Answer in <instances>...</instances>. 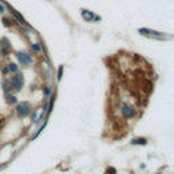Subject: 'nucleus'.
Masks as SVG:
<instances>
[{
    "label": "nucleus",
    "mask_w": 174,
    "mask_h": 174,
    "mask_svg": "<svg viewBox=\"0 0 174 174\" xmlns=\"http://www.w3.org/2000/svg\"><path fill=\"white\" fill-rule=\"evenodd\" d=\"M17 113L21 117H27L31 113V106L29 102H21L17 105Z\"/></svg>",
    "instance_id": "obj_1"
},
{
    "label": "nucleus",
    "mask_w": 174,
    "mask_h": 174,
    "mask_svg": "<svg viewBox=\"0 0 174 174\" xmlns=\"http://www.w3.org/2000/svg\"><path fill=\"white\" fill-rule=\"evenodd\" d=\"M11 84H12L15 91H21L22 87H23V76L21 74H17L12 78V80H11Z\"/></svg>",
    "instance_id": "obj_2"
},
{
    "label": "nucleus",
    "mask_w": 174,
    "mask_h": 174,
    "mask_svg": "<svg viewBox=\"0 0 174 174\" xmlns=\"http://www.w3.org/2000/svg\"><path fill=\"white\" fill-rule=\"evenodd\" d=\"M121 113H122V116H124L125 118H130V117L135 116L136 110H135V108H133V106L124 105V106H122V109H121Z\"/></svg>",
    "instance_id": "obj_3"
},
{
    "label": "nucleus",
    "mask_w": 174,
    "mask_h": 174,
    "mask_svg": "<svg viewBox=\"0 0 174 174\" xmlns=\"http://www.w3.org/2000/svg\"><path fill=\"white\" fill-rule=\"evenodd\" d=\"M17 56H18V60L22 65H29L31 63V56L27 53H18Z\"/></svg>",
    "instance_id": "obj_4"
},
{
    "label": "nucleus",
    "mask_w": 174,
    "mask_h": 174,
    "mask_svg": "<svg viewBox=\"0 0 174 174\" xmlns=\"http://www.w3.org/2000/svg\"><path fill=\"white\" fill-rule=\"evenodd\" d=\"M82 18L84 19V21L87 22H91L95 19V15H94L91 11H89V10H82Z\"/></svg>",
    "instance_id": "obj_5"
},
{
    "label": "nucleus",
    "mask_w": 174,
    "mask_h": 174,
    "mask_svg": "<svg viewBox=\"0 0 174 174\" xmlns=\"http://www.w3.org/2000/svg\"><path fill=\"white\" fill-rule=\"evenodd\" d=\"M130 144H133V146H146L147 144V139H146V137H136V139L130 140Z\"/></svg>",
    "instance_id": "obj_6"
},
{
    "label": "nucleus",
    "mask_w": 174,
    "mask_h": 174,
    "mask_svg": "<svg viewBox=\"0 0 174 174\" xmlns=\"http://www.w3.org/2000/svg\"><path fill=\"white\" fill-rule=\"evenodd\" d=\"M10 10H11V12L14 14V17H15V19H17V21H18L19 23H22V25H26V21H25V19H23V18L21 17V15H19V14L17 12V11H14L12 8H10Z\"/></svg>",
    "instance_id": "obj_7"
},
{
    "label": "nucleus",
    "mask_w": 174,
    "mask_h": 174,
    "mask_svg": "<svg viewBox=\"0 0 174 174\" xmlns=\"http://www.w3.org/2000/svg\"><path fill=\"white\" fill-rule=\"evenodd\" d=\"M0 44H2V46H4V49H10L11 48V45H10V42H8V39H7V38H2V39H0Z\"/></svg>",
    "instance_id": "obj_8"
},
{
    "label": "nucleus",
    "mask_w": 174,
    "mask_h": 174,
    "mask_svg": "<svg viewBox=\"0 0 174 174\" xmlns=\"http://www.w3.org/2000/svg\"><path fill=\"white\" fill-rule=\"evenodd\" d=\"M63 69H64V67H63V65L59 67V71H57V80H61V78H63Z\"/></svg>",
    "instance_id": "obj_9"
},
{
    "label": "nucleus",
    "mask_w": 174,
    "mask_h": 174,
    "mask_svg": "<svg viewBox=\"0 0 174 174\" xmlns=\"http://www.w3.org/2000/svg\"><path fill=\"white\" fill-rule=\"evenodd\" d=\"M8 71H11V72H17V71H18V67H17V64H14V63H11V64H8Z\"/></svg>",
    "instance_id": "obj_10"
},
{
    "label": "nucleus",
    "mask_w": 174,
    "mask_h": 174,
    "mask_svg": "<svg viewBox=\"0 0 174 174\" xmlns=\"http://www.w3.org/2000/svg\"><path fill=\"white\" fill-rule=\"evenodd\" d=\"M31 49H33L34 52H39V50H41V45H39V44H31Z\"/></svg>",
    "instance_id": "obj_11"
},
{
    "label": "nucleus",
    "mask_w": 174,
    "mask_h": 174,
    "mask_svg": "<svg viewBox=\"0 0 174 174\" xmlns=\"http://www.w3.org/2000/svg\"><path fill=\"white\" fill-rule=\"evenodd\" d=\"M7 101H8L10 104H17V98H15L14 95H10V94L7 95Z\"/></svg>",
    "instance_id": "obj_12"
},
{
    "label": "nucleus",
    "mask_w": 174,
    "mask_h": 174,
    "mask_svg": "<svg viewBox=\"0 0 174 174\" xmlns=\"http://www.w3.org/2000/svg\"><path fill=\"white\" fill-rule=\"evenodd\" d=\"M116 173H117V170L114 167H108L106 169V174H116Z\"/></svg>",
    "instance_id": "obj_13"
},
{
    "label": "nucleus",
    "mask_w": 174,
    "mask_h": 174,
    "mask_svg": "<svg viewBox=\"0 0 174 174\" xmlns=\"http://www.w3.org/2000/svg\"><path fill=\"white\" fill-rule=\"evenodd\" d=\"M4 90H6V91H7V93H8V91H10V87H8V83H7V82L4 83Z\"/></svg>",
    "instance_id": "obj_14"
},
{
    "label": "nucleus",
    "mask_w": 174,
    "mask_h": 174,
    "mask_svg": "<svg viewBox=\"0 0 174 174\" xmlns=\"http://www.w3.org/2000/svg\"><path fill=\"white\" fill-rule=\"evenodd\" d=\"M45 94H46V95H49V94H50V89H49V87H46V89H45Z\"/></svg>",
    "instance_id": "obj_15"
},
{
    "label": "nucleus",
    "mask_w": 174,
    "mask_h": 174,
    "mask_svg": "<svg viewBox=\"0 0 174 174\" xmlns=\"http://www.w3.org/2000/svg\"><path fill=\"white\" fill-rule=\"evenodd\" d=\"M3 22H4V25H6V26H10V22H8V19H3Z\"/></svg>",
    "instance_id": "obj_16"
},
{
    "label": "nucleus",
    "mask_w": 174,
    "mask_h": 174,
    "mask_svg": "<svg viewBox=\"0 0 174 174\" xmlns=\"http://www.w3.org/2000/svg\"><path fill=\"white\" fill-rule=\"evenodd\" d=\"M4 11H6L4 6H2V4H0V12H4Z\"/></svg>",
    "instance_id": "obj_17"
},
{
    "label": "nucleus",
    "mask_w": 174,
    "mask_h": 174,
    "mask_svg": "<svg viewBox=\"0 0 174 174\" xmlns=\"http://www.w3.org/2000/svg\"><path fill=\"white\" fill-rule=\"evenodd\" d=\"M8 72V67H7V68H3V74H7Z\"/></svg>",
    "instance_id": "obj_18"
},
{
    "label": "nucleus",
    "mask_w": 174,
    "mask_h": 174,
    "mask_svg": "<svg viewBox=\"0 0 174 174\" xmlns=\"http://www.w3.org/2000/svg\"><path fill=\"white\" fill-rule=\"evenodd\" d=\"M2 124H3V120H0V126H2Z\"/></svg>",
    "instance_id": "obj_19"
}]
</instances>
